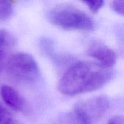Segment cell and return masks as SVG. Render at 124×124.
<instances>
[{"label": "cell", "mask_w": 124, "mask_h": 124, "mask_svg": "<svg viewBox=\"0 0 124 124\" xmlns=\"http://www.w3.org/2000/svg\"><path fill=\"white\" fill-rule=\"evenodd\" d=\"M1 70H0V74H1Z\"/></svg>", "instance_id": "4fadbf2b"}, {"label": "cell", "mask_w": 124, "mask_h": 124, "mask_svg": "<svg viewBox=\"0 0 124 124\" xmlns=\"http://www.w3.org/2000/svg\"><path fill=\"white\" fill-rule=\"evenodd\" d=\"M47 19L52 24L67 30L92 31L94 28V20L84 10L70 4H59L50 8Z\"/></svg>", "instance_id": "7a4b0ae2"}, {"label": "cell", "mask_w": 124, "mask_h": 124, "mask_svg": "<svg viewBox=\"0 0 124 124\" xmlns=\"http://www.w3.org/2000/svg\"><path fill=\"white\" fill-rule=\"evenodd\" d=\"M114 72L97 63L77 62L70 65L58 83L59 91L65 95H77L99 89L109 82Z\"/></svg>", "instance_id": "6da1fadb"}, {"label": "cell", "mask_w": 124, "mask_h": 124, "mask_svg": "<svg viewBox=\"0 0 124 124\" xmlns=\"http://www.w3.org/2000/svg\"><path fill=\"white\" fill-rule=\"evenodd\" d=\"M87 54L97 60L99 64L106 68H111L116 62L117 56L115 51L102 41H92L88 49Z\"/></svg>", "instance_id": "5b68a950"}, {"label": "cell", "mask_w": 124, "mask_h": 124, "mask_svg": "<svg viewBox=\"0 0 124 124\" xmlns=\"http://www.w3.org/2000/svg\"><path fill=\"white\" fill-rule=\"evenodd\" d=\"M84 3L87 5L91 11L93 12H97L104 5L105 1H85Z\"/></svg>", "instance_id": "30bf717a"}, {"label": "cell", "mask_w": 124, "mask_h": 124, "mask_svg": "<svg viewBox=\"0 0 124 124\" xmlns=\"http://www.w3.org/2000/svg\"><path fill=\"white\" fill-rule=\"evenodd\" d=\"M13 11L12 4L9 1H0V20H7Z\"/></svg>", "instance_id": "9c48e42d"}, {"label": "cell", "mask_w": 124, "mask_h": 124, "mask_svg": "<svg viewBox=\"0 0 124 124\" xmlns=\"http://www.w3.org/2000/svg\"><path fill=\"white\" fill-rule=\"evenodd\" d=\"M0 124H18L17 121L7 108V107L0 102Z\"/></svg>", "instance_id": "ba28073f"}, {"label": "cell", "mask_w": 124, "mask_h": 124, "mask_svg": "<svg viewBox=\"0 0 124 124\" xmlns=\"http://www.w3.org/2000/svg\"><path fill=\"white\" fill-rule=\"evenodd\" d=\"M112 9L118 14L124 15V1H113L111 4Z\"/></svg>", "instance_id": "8fae6325"}, {"label": "cell", "mask_w": 124, "mask_h": 124, "mask_svg": "<svg viewBox=\"0 0 124 124\" xmlns=\"http://www.w3.org/2000/svg\"><path fill=\"white\" fill-rule=\"evenodd\" d=\"M15 44L13 35L5 29L0 28V70L3 69L5 60Z\"/></svg>", "instance_id": "52a82bcc"}, {"label": "cell", "mask_w": 124, "mask_h": 124, "mask_svg": "<svg viewBox=\"0 0 124 124\" xmlns=\"http://www.w3.org/2000/svg\"><path fill=\"white\" fill-rule=\"evenodd\" d=\"M109 107L110 102L106 97L97 96L76 103L74 115L80 124H95Z\"/></svg>", "instance_id": "277c9868"}, {"label": "cell", "mask_w": 124, "mask_h": 124, "mask_svg": "<svg viewBox=\"0 0 124 124\" xmlns=\"http://www.w3.org/2000/svg\"><path fill=\"white\" fill-rule=\"evenodd\" d=\"M3 68L9 79L21 84L35 82L40 76V69L36 60L30 54L23 52L10 54Z\"/></svg>", "instance_id": "3957f363"}, {"label": "cell", "mask_w": 124, "mask_h": 124, "mask_svg": "<svg viewBox=\"0 0 124 124\" xmlns=\"http://www.w3.org/2000/svg\"><path fill=\"white\" fill-rule=\"evenodd\" d=\"M124 116L121 115H118L112 117L109 121L108 124H124Z\"/></svg>", "instance_id": "7c38bea8"}, {"label": "cell", "mask_w": 124, "mask_h": 124, "mask_svg": "<svg viewBox=\"0 0 124 124\" xmlns=\"http://www.w3.org/2000/svg\"><path fill=\"white\" fill-rule=\"evenodd\" d=\"M0 95L4 102L16 112H25L27 104L24 98L14 88L4 85L0 88Z\"/></svg>", "instance_id": "8992f818"}]
</instances>
